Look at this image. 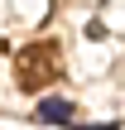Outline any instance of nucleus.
Masks as SVG:
<instances>
[{
  "instance_id": "nucleus-1",
  "label": "nucleus",
  "mask_w": 125,
  "mask_h": 130,
  "mask_svg": "<svg viewBox=\"0 0 125 130\" xmlns=\"http://www.w3.org/2000/svg\"><path fill=\"white\" fill-rule=\"evenodd\" d=\"M39 121L63 125V121H72V106H67V101H39Z\"/></svg>"
}]
</instances>
